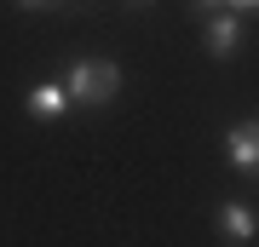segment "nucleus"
<instances>
[{
	"mask_svg": "<svg viewBox=\"0 0 259 247\" xmlns=\"http://www.w3.org/2000/svg\"><path fill=\"white\" fill-rule=\"evenodd\" d=\"M58 86L69 92V104H110L121 92V69L110 64V58H75Z\"/></svg>",
	"mask_w": 259,
	"mask_h": 247,
	"instance_id": "f257e3e1",
	"label": "nucleus"
},
{
	"mask_svg": "<svg viewBox=\"0 0 259 247\" xmlns=\"http://www.w3.org/2000/svg\"><path fill=\"white\" fill-rule=\"evenodd\" d=\"M225 156H231L236 173H259V121H242V127L225 132Z\"/></svg>",
	"mask_w": 259,
	"mask_h": 247,
	"instance_id": "f03ea898",
	"label": "nucleus"
},
{
	"mask_svg": "<svg viewBox=\"0 0 259 247\" xmlns=\"http://www.w3.org/2000/svg\"><path fill=\"white\" fill-rule=\"evenodd\" d=\"M23 110L35 115V121H58V115H69V92L58 86V81H40V86H29Z\"/></svg>",
	"mask_w": 259,
	"mask_h": 247,
	"instance_id": "7ed1b4c3",
	"label": "nucleus"
},
{
	"mask_svg": "<svg viewBox=\"0 0 259 247\" xmlns=\"http://www.w3.org/2000/svg\"><path fill=\"white\" fill-rule=\"evenodd\" d=\"M236 46H242V18L213 12V18H207V52H213V58H231Z\"/></svg>",
	"mask_w": 259,
	"mask_h": 247,
	"instance_id": "20e7f679",
	"label": "nucleus"
},
{
	"mask_svg": "<svg viewBox=\"0 0 259 247\" xmlns=\"http://www.w3.org/2000/svg\"><path fill=\"white\" fill-rule=\"evenodd\" d=\"M219 230H225L231 241H253V236H259V219H253L242 202H225V207H219Z\"/></svg>",
	"mask_w": 259,
	"mask_h": 247,
	"instance_id": "39448f33",
	"label": "nucleus"
},
{
	"mask_svg": "<svg viewBox=\"0 0 259 247\" xmlns=\"http://www.w3.org/2000/svg\"><path fill=\"white\" fill-rule=\"evenodd\" d=\"M225 12H231V18H242V12H259V0H219Z\"/></svg>",
	"mask_w": 259,
	"mask_h": 247,
	"instance_id": "423d86ee",
	"label": "nucleus"
},
{
	"mask_svg": "<svg viewBox=\"0 0 259 247\" xmlns=\"http://www.w3.org/2000/svg\"><path fill=\"white\" fill-rule=\"evenodd\" d=\"M190 6H196V12H207V18H213V12H225L219 0H190Z\"/></svg>",
	"mask_w": 259,
	"mask_h": 247,
	"instance_id": "0eeeda50",
	"label": "nucleus"
},
{
	"mask_svg": "<svg viewBox=\"0 0 259 247\" xmlns=\"http://www.w3.org/2000/svg\"><path fill=\"white\" fill-rule=\"evenodd\" d=\"M18 6H23V12H40V6H52V0H18Z\"/></svg>",
	"mask_w": 259,
	"mask_h": 247,
	"instance_id": "6e6552de",
	"label": "nucleus"
},
{
	"mask_svg": "<svg viewBox=\"0 0 259 247\" xmlns=\"http://www.w3.org/2000/svg\"><path fill=\"white\" fill-rule=\"evenodd\" d=\"M133 6H150V0H133Z\"/></svg>",
	"mask_w": 259,
	"mask_h": 247,
	"instance_id": "1a4fd4ad",
	"label": "nucleus"
}]
</instances>
